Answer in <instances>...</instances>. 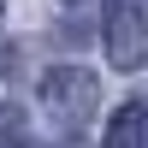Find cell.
I'll return each instance as SVG.
<instances>
[{"label": "cell", "mask_w": 148, "mask_h": 148, "mask_svg": "<svg viewBox=\"0 0 148 148\" xmlns=\"http://www.w3.org/2000/svg\"><path fill=\"white\" fill-rule=\"evenodd\" d=\"M95 101H101V83H95L83 65H53L42 77V107H47V119H53L65 136H77V130L95 119Z\"/></svg>", "instance_id": "cell-1"}, {"label": "cell", "mask_w": 148, "mask_h": 148, "mask_svg": "<svg viewBox=\"0 0 148 148\" xmlns=\"http://www.w3.org/2000/svg\"><path fill=\"white\" fill-rule=\"evenodd\" d=\"M107 59L119 71L148 65V0H113V12H107Z\"/></svg>", "instance_id": "cell-2"}, {"label": "cell", "mask_w": 148, "mask_h": 148, "mask_svg": "<svg viewBox=\"0 0 148 148\" xmlns=\"http://www.w3.org/2000/svg\"><path fill=\"white\" fill-rule=\"evenodd\" d=\"M107 148H148V107L125 101L107 125Z\"/></svg>", "instance_id": "cell-3"}, {"label": "cell", "mask_w": 148, "mask_h": 148, "mask_svg": "<svg viewBox=\"0 0 148 148\" xmlns=\"http://www.w3.org/2000/svg\"><path fill=\"white\" fill-rule=\"evenodd\" d=\"M0 148H24V136H18V113H12V107H0Z\"/></svg>", "instance_id": "cell-4"}, {"label": "cell", "mask_w": 148, "mask_h": 148, "mask_svg": "<svg viewBox=\"0 0 148 148\" xmlns=\"http://www.w3.org/2000/svg\"><path fill=\"white\" fill-rule=\"evenodd\" d=\"M0 12H6V0H0Z\"/></svg>", "instance_id": "cell-5"}]
</instances>
